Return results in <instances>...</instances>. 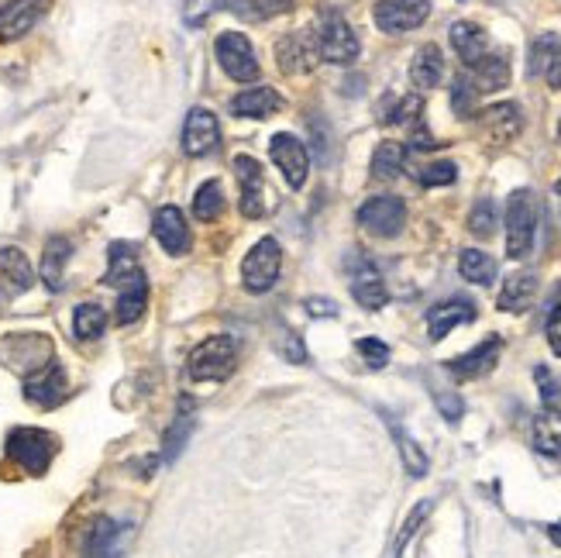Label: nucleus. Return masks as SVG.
I'll return each mask as SVG.
<instances>
[{
    "label": "nucleus",
    "mask_w": 561,
    "mask_h": 558,
    "mask_svg": "<svg viewBox=\"0 0 561 558\" xmlns=\"http://www.w3.org/2000/svg\"><path fill=\"white\" fill-rule=\"evenodd\" d=\"M235 366H238V341L231 335L204 338L190 352V362H186V369H190V376L197 383H221V379H228L235 372Z\"/></svg>",
    "instance_id": "obj_1"
},
{
    "label": "nucleus",
    "mask_w": 561,
    "mask_h": 558,
    "mask_svg": "<svg viewBox=\"0 0 561 558\" xmlns=\"http://www.w3.org/2000/svg\"><path fill=\"white\" fill-rule=\"evenodd\" d=\"M314 45H317V56L324 62H331V66H352L358 59V52H362L355 28L348 25L341 11H324L321 18H317Z\"/></svg>",
    "instance_id": "obj_2"
},
{
    "label": "nucleus",
    "mask_w": 561,
    "mask_h": 558,
    "mask_svg": "<svg viewBox=\"0 0 561 558\" xmlns=\"http://www.w3.org/2000/svg\"><path fill=\"white\" fill-rule=\"evenodd\" d=\"M537 235V197L531 190H513L506 200V255L527 259Z\"/></svg>",
    "instance_id": "obj_3"
},
{
    "label": "nucleus",
    "mask_w": 561,
    "mask_h": 558,
    "mask_svg": "<svg viewBox=\"0 0 561 558\" xmlns=\"http://www.w3.org/2000/svg\"><path fill=\"white\" fill-rule=\"evenodd\" d=\"M7 455L31 476H45L56 455V434L42 428H14L7 434Z\"/></svg>",
    "instance_id": "obj_4"
},
{
    "label": "nucleus",
    "mask_w": 561,
    "mask_h": 558,
    "mask_svg": "<svg viewBox=\"0 0 561 558\" xmlns=\"http://www.w3.org/2000/svg\"><path fill=\"white\" fill-rule=\"evenodd\" d=\"M214 56H217V66L224 69V76H231L235 83L259 80V73H262L259 59H255V49H252V42H248V35H241V31H224V35H217Z\"/></svg>",
    "instance_id": "obj_5"
},
{
    "label": "nucleus",
    "mask_w": 561,
    "mask_h": 558,
    "mask_svg": "<svg viewBox=\"0 0 561 558\" xmlns=\"http://www.w3.org/2000/svg\"><path fill=\"white\" fill-rule=\"evenodd\" d=\"M279 269H283V248L276 238H262L241 262V283L248 293H269L279 279Z\"/></svg>",
    "instance_id": "obj_6"
},
{
    "label": "nucleus",
    "mask_w": 561,
    "mask_h": 558,
    "mask_svg": "<svg viewBox=\"0 0 561 558\" xmlns=\"http://www.w3.org/2000/svg\"><path fill=\"white\" fill-rule=\"evenodd\" d=\"M358 224L376 238H396L403 231V224H407V204L400 197H393V193L369 197L358 207Z\"/></svg>",
    "instance_id": "obj_7"
},
{
    "label": "nucleus",
    "mask_w": 561,
    "mask_h": 558,
    "mask_svg": "<svg viewBox=\"0 0 561 558\" xmlns=\"http://www.w3.org/2000/svg\"><path fill=\"white\" fill-rule=\"evenodd\" d=\"M427 14H431V0H376V7H372V21L386 35H403V31L420 28Z\"/></svg>",
    "instance_id": "obj_8"
},
{
    "label": "nucleus",
    "mask_w": 561,
    "mask_h": 558,
    "mask_svg": "<svg viewBox=\"0 0 561 558\" xmlns=\"http://www.w3.org/2000/svg\"><path fill=\"white\" fill-rule=\"evenodd\" d=\"M52 355V341L45 335H7L4 341H0V359L7 362L11 369H21L28 376V372L42 369L45 362Z\"/></svg>",
    "instance_id": "obj_9"
},
{
    "label": "nucleus",
    "mask_w": 561,
    "mask_h": 558,
    "mask_svg": "<svg viewBox=\"0 0 561 558\" xmlns=\"http://www.w3.org/2000/svg\"><path fill=\"white\" fill-rule=\"evenodd\" d=\"M231 169H235L238 176V207L245 217H262L266 214V173H262V166L252 159V155H235V162H231Z\"/></svg>",
    "instance_id": "obj_10"
},
{
    "label": "nucleus",
    "mask_w": 561,
    "mask_h": 558,
    "mask_svg": "<svg viewBox=\"0 0 561 558\" xmlns=\"http://www.w3.org/2000/svg\"><path fill=\"white\" fill-rule=\"evenodd\" d=\"M66 393H69L66 369H62L59 362H45L42 369H35L25 376V400L42 410L59 407V403L66 400Z\"/></svg>",
    "instance_id": "obj_11"
},
{
    "label": "nucleus",
    "mask_w": 561,
    "mask_h": 558,
    "mask_svg": "<svg viewBox=\"0 0 561 558\" xmlns=\"http://www.w3.org/2000/svg\"><path fill=\"white\" fill-rule=\"evenodd\" d=\"M269 155H272V162L279 166V173H283V180L290 183L293 190H300V186L307 183L310 152L296 135H286V131H283V135H276L269 142Z\"/></svg>",
    "instance_id": "obj_12"
},
{
    "label": "nucleus",
    "mask_w": 561,
    "mask_h": 558,
    "mask_svg": "<svg viewBox=\"0 0 561 558\" xmlns=\"http://www.w3.org/2000/svg\"><path fill=\"white\" fill-rule=\"evenodd\" d=\"M221 145V124H217V114L207 111V107H193L183 121V152L190 159H200V155H210Z\"/></svg>",
    "instance_id": "obj_13"
},
{
    "label": "nucleus",
    "mask_w": 561,
    "mask_h": 558,
    "mask_svg": "<svg viewBox=\"0 0 561 558\" xmlns=\"http://www.w3.org/2000/svg\"><path fill=\"white\" fill-rule=\"evenodd\" d=\"M52 0H7L0 4V42H18L42 21Z\"/></svg>",
    "instance_id": "obj_14"
},
{
    "label": "nucleus",
    "mask_w": 561,
    "mask_h": 558,
    "mask_svg": "<svg viewBox=\"0 0 561 558\" xmlns=\"http://www.w3.org/2000/svg\"><path fill=\"white\" fill-rule=\"evenodd\" d=\"M131 541V524H118L114 517H97L83 545V558H121Z\"/></svg>",
    "instance_id": "obj_15"
},
{
    "label": "nucleus",
    "mask_w": 561,
    "mask_h": 558,
    "mask_svg": "<svg viewBox=\"0 0 561 558\" xmlns=\"http://www.w3.org/2000/svg\"><path fill=\"white\" fill-rule=\"evenodd\" d=\"M152 231H155V242L162 245V252L169 255H186L193 245V235H190V224H186V217L179 207L166 204L155 211V221H152Z\"/></svg>",
    "instance_id": "obj_16"
},
{
    "label": "nucleus",
    "mask_w": 561,
    "mask_h": 558,
    "mask_svg": "<svg viewBox=\"0 0 561 558\" xmlns=\"http://www.w3.org/2000/svg\"><path fill=\"white\" fill-rule=\"evenodd\" d=\"M276 59L286 76H300V73H310L321 56H317L314 38L303 35V31H290V35H283L276 42Z\"/></svg>",
    "instance_id": "obj_17"
},
{
    "label": "nucleus",
    "mask_w": 561,
    "mask_h": 558,
    "mask_svg": "<svg viewBox=\"0 0 561 558\" xmlns=\"http://www.w3.org/2000/svg\"><path fill=\"white\" fill-rule=\"evenodd\" d=\"M479 128L489 142L506 145L520 135V128H524V114H520L517 104H493V107H486V111H479Z\"/></svg>",
    "instance_id": "obj_18"
},
{
    "label": "nucleus",
    "mask_w": 561,
    "mask_h": 558,
    "mask_svg": "<svg viewBox=\"0 0 561 558\" xmlns=\"http://www.w3.org/2000/svg\"><path fill=\"white\" fill-rule=\"evenodd\" d=\"M500 352H503V341L500 338H486V341H479L472 352L451 359L448 372H451V376H458V379H479V376H486V372L496 366Z\"/></svg>",
    "instance_id": "obj_19"
},
{
    "label": "nucleus",
    "mask_w": 561,
    "mask_h": 558,
    "mask_svg": "<svg viewBox=\"0 0 561 558\" xmlns=\"http://www.w3.org/2000/svg\"><path fill=\"white\" fill-rule=\"evenodd\" d=\"M352 297H355L365 310L386 307V300H389L386 279L379 276V269L372 266L369 259H358V266H355V273H352Z\"/></svg>",
    "instance_id": "obj_20"
},
{
    "label": "nucleus",
    "mask_w": 561,
    "mask_h": 558,
    "mask_svg": "<svg viewBox=\"0 0 561 558\" xmlns=\"http://www.w3.org/2000/svg\"><path fill=\"white\" fill-rule=\"evenodd\" d=\"M469 321H475V304H472V300H448V304L431 307V314H427V331H431L434 341H441L451 328H458V324H469Z\"/></svg>",
    "instance_id": "obj_21"
},
{
    "label": "nucleus",
    "mask_w": 561,
    "mask_h": 558,
    "mask_svg": "<svg viewBox=\"0 0 561 558\" xmlns=\"http://www.w3.org/2000/svg\"><path fill=\"white\" fill-rule=\"evenodd\" d=\"M279 107H283V97L272 87H252V90H241L238 97H231V111L238 118H272Z\"/></svg>",
    "instance_id": "obj_22"
},
{
    "label": "nucleus",
    "mask_w": 561,
    "mask_h": 558,
    "mask_svg": "<svg viewBox=\"0 0 561 558\" xmlns=\"http://www.w3.org/2000/svg\"><path fill=\"white\" fill-rule=\"evenodd\" d=\"M69 255H73V245H69V238L52 235L49 242H45V252H42V283L49 286L52 293H59L62 283H66V262H69Z\"/></svg>",
    "instance_id": "obj_23"
},
{
    "label": "nucleus",
    "mask_w": 561,
    "mask_h": 558,
    "mask_svg": "<svg viewBox=\"0 0 561 558\" xmlns=\"http://www.w3.org/2000/svg\"><path fill=\"white\" fill-rule=\"evenodd\" d=\"M451 45H455L458 59H462L469 69L489 52L486 31H482L479 25H472V21H455V25H451Z\"/></svg>",
    "instance_id": "obj_24"
},
{
    "label": "nucleus",
    "mask_w": 561,
    "mask_h": 558,
    "mask_svg": "<svg viewBox=\"0 0 561 558\" xmlns=\"http://www.w3.org/2000/svg\"><path fill=\"white\" fill-rule=\"evenodd\" d=\"M444 76V56L441 49L434 42L420 45L414 52V62H410V80H414V87L420 90H434L441 83Z\"/></svg>",
    "instance_id": "obj_25"
},
{
    "label": "nucleus",
    "mask_w": 561,
    "mask_h": 558,
    "mask_svg": "<svg viewBox=\"0 0 561 558\" xmlns=\"http://www.w3.org/2000/svg\"><path fill=\"white\" fill-rule=\"evenodd\" d=\"M145 307H148V279H145V273H138L135 279H128V283L121 286L114 321H118L121 328H128V324H135L138 317L145 314Z\"/></svg>",
    "instance_id": "obj_26"
},
{
    "label": "nucleus",
    "mask_w": 561,
    "mask_h": 558,
    "mask_svg": "<svg viewBox=\"0 0 561 558\" xmlns=\"http://www.w3.org/2000/svg\"><path fill=\"white\" fill-rule=\"evenodd\" d=\"M537 297V276L534 273H513L500 290V310L506 314H524Z\"/></svg>",
    "instance_id": "obj_27"
},
{
    "label": "nucleus",
    "mask_w": 561,
    "mask_h": 558,
    "mask_svg": "<svg viewBox=\"0 0 561 558\" xmlns=\"http://www.w3.org/2000/svg\"><path fill=\"white\" fill-rule=\"evenodd\" d=\"M469 80L472 87L479 93H493V90H503L506 83H510V62H506L503 56H482L475 66L469 69Z\"/></svg>",
    "instance_id": "obj_28"
},
{
    "label": "nucleus",
    "mask_w": 561,
    "mask_h": 558,
    "mask_svg": "<svg viewBox=\"0 0 561 558\" xmlns=\"http://www.w3.org/2000/svg\"><path fill=\"white\" fill-rule=\"evenodd\" d=\"M0 273L7 276V283H11L18 293H25V290L35 286V269H31L28 255L21 252V248H14V245L0 248Z\"/></svg>",
    "instance_id": "obj_29"
},
{
    "label": "nucleus",
    "mask_w": 561,
    "mask_h": 558,
    "mask_svg": "<svg viewBox=\"0 0 561 558\" xmlns=\"http://www.w3.org/2000/svg\"><path fill=\"white\" fill-rule=\"evenodd\" d=\"M142 273V262H138V248L128 242H114L111 245V266H107L104 283L111 286H124L128 279H135Z\"/></svg>",
    "instance_id": "obj_30"
},
{
    "label": "nucleus",
    "mask_w": 561,
    "mask_h": 558,
    "mask_svg": "<svg viewBox=\"0 0 561 558\" xmlns=\"http://www.w3.org/2000/svg\"><path fill=\"white\" fill-rule=\"evenodd\" d=\"M386 421H389V431H393V438H396V448H400L403 469H407L414 479H424V476H427V469H431V459H427V452L417 445L414 438H410L407 431L400 428V424L393 421V417H386Z\"/></svg>",
    "instance_id": "obj_31"
},
{
    "label": "nucleus",
    "mask_w": 561,
    "mask_h": 558,
    "mask_svg": "<svg viewBox=\"0 0 561 558\" xmlns=\"http://www.w3.org/2000/svg\"><path fill=\"white\" fill-rule=\"evenodd\" d=\"M534 448L541 455H561V414L551 403L534 417Z\"/></svg>",
    "instance_id": "obj_32"
},
{
    "label": "nucleus",
    "mask_w": 561,
    "mask_h": 558,
    "mask_svg": "<svg viewBox=\"0 0 561 558\" xmlns=\"http://www.w3.org/2000/svg\"><path fill=\"white\" fill-rule=\"evenodd\" d=\"M458 273L469 279V283L489 286V283H496V259L479 252V248H465V252L458 255Z\"/></svg>",
    "instance_id": "obj_33"
},
{
    "label": "nucleus",
    "mask_w": 561,
    "mask_h": 558,
    "mask_svg": "<svg viewBox=\"0 0 561 558\" xmlns=\"http://www.w3.org/2000/svg\"><path fill=\"white\" fill-rule=\"evenodd\" d=\"M107 328V314L100 304H80L73 310V335L80 341H93L100 338Z\"/></svg>",
    "instance_id": "obj_34"
},
{
    "label": "nucleus",
    "mask_w": 561,
    "mask_h": 558,
    "mask_svg": "<svg viewBox=\"0 0 561 558\" xmlns=\"http://www.w3.org/2000/svg\"><path fill=\"white\" fill-rule=\"evenodd\" d=\"M403 145L400 142H383L376 149V155H372V176L376 180H396L403 169Z\"/></svg>",
    "instance_id": "obj_35"
},
{
    "label": "nucleus",
    "mask_w": 561,
    "mask_h": 558,
    "mask_svg": "<svg viewBox=\"0 0 561 558\" xmlns=\"http://www.w3.org/2000/svg\"><path fill=\"white\" fill-rule=\"evenodd\" d=\"M193 214H197V221H217V217L224 214V190L217 180L204 183L197 190V197H193Z\"/></svg>",
    "instance_id": "obj_36"
},
{
    "label": "nucleus",
    "mask_w": 561,
    "mask_h": 558,
    "mask_svg": "<svg viewBox=\"0 0 561 558\" xmlns=\"http://www.w3.org/2000/svg\"><path fill=\"white\" fill-rule=\"evenodd\" d=\"M434 510V500H420L414 510H410V517H407V524H403V531L396 534V545H393V558H400L403 555V548L410 545V538L420 531V524L427 521V514Z\"/></svg>",
    "instance_id": "obj_37"
},
{
    "label": "nucleus",
    "mask_w": 561,
    "mask_h": 558,
    "mask_svg": "<svg viewBox=\"0 0 561 558\" xmlns=\"http://www.w3.org/2000/svg\"><path fill=\"white\" fill-rule=\"evenodd\" d=\"M469 231L479 238H489L496 231V204L489 197H479L469 214Z\"/></svg>",
    "instance_id": "obj_38"
},
{
    "label": "nucleus",
    "mask_w": 561,
    "mask_h": 558,
    "mask_svg": "<svg viewBox=\"0 0 561 558\" xmlns=\"http://www.w3.org/2000/svg\"><path fill=\"white\" fill-rule=\"evenodd\" d=\"M475 97H479V90L472 87L469 76H458L455 90H451V107H455L458 118H469V114L475 111Z\"/></svg>",
    "instance_id": "obj_39"
},
{
    "label": "nucleus",
    "mask_w": 561,
    "mask_h": 558,
    "mask_svg": "<svg viewBox=\"0 0 561 558\" xmlns=\"http://www.w3.org/2000/svg\"><path fill=\"white\" fill-rule=\"evenodd\" d=\"M420 97H400V100H389V107L383 104V121L386 124H403V121H414L420 114Z\"/></svg>",
    "instance_id": "obj_40"
},
{
    "label": "nucleus",
    "mask_w": 561,
    "mask_h": 558,
    "mask_svg": "<svg viewBox=\"0 0 561 558\" xmlns=\"http://www.w3.org/2000/svg\"><path fill=\"white\" fill-rule=\"evenodd\" d=\"M417 180L424 186H448L458 180V166L455 162H431L417 173Z\"/></svg>",
    "instance_id": "obj_41"
},
{
    "label": "nucleus",
    "mask_w": 561,
    "mask_h": 558,
    "mask_svg": "<svg viewBox=\"0 0 561 558\" xmlns=\"http://www.w3.org/2000/svg\"><path fill=\"white\" fill-rule=\"evenodd\" d=\"M355 348H358V355H362L365 366H369V369H386V366H389V345H386V341H379V338H362Z\"/></svg>",
    "instance_id": "obj_42"
},
{
    "label": "nucleus",
    "mask_w": 561,
    "mask_h": 558,
    "mask_svg": "<svg viewBox=\"0 0 561 558\" xmlns=\"http://www.w3.org/2000/svg\"><path fill=\"white\" fill-rule=\"evenodd\" d=\"M190 428H193V417L183 414V407H179L176 424H173V428H169V434H166V459H176V452L183 448V441H186V434H190Z\"/></svg>",
    "instance_id": "obj_43"
},
{
    "label": "nucleus",
    "mask_w": 561,
    "mask_h": 558,
    "mask_svg": "<svg viewBox=\"0 0 561 558\" xmlns=\"http://www.w3.org/2000/svg\"><path fill=\"white\" fill-rule=\"evenodd\" d=\"M434 400H438V410H441V417L448 424H458L462 421V414H465V403L458 393H451V390H438L434 393Z\"/></svg>",
    "instance_id": "obj_44"
},
{
    "label": "nucleus",
    "mask_w": 561,
    "mask_h": 558,
    "mask_svg": "<svg viewBox=\"0 0 561 558\" xmlns=\"http://www.w3.org/2000/svg\"><path fill=\"white\" fill-rule=\"evenodd\" d=\"M217 7L228 14H238L241 21H259V11H255V0H217Z\"/></svg>",
    "instance_id": "obj_45"
},
{
    "label": "nucleus",
    "mask_w": 561,
    "mask_h": 558,
    "mask_svg": "<svg viewBox=\"0 0 561 558\" xmlns=\"http://www.w3.org/2000/svg\"><path fill=\"white\" fill-rule=\"evenodd\" d=\"M555 45H561L555 35H544L541 42H534V52H531V73H534V76L544 69V59L551 56V49H555Z\"/></svg>",
    "instance_id": "obj_46"
},
{
    "label": "nucleus",
    "mask_w": 561,
    "mask_h": 558,
    "mask_svg": "<svg viewBox=\"0 0 561 558\" xmlns=\"http://www.w3.org/2000/svg\"><path fill=\"white\" fill-rule=\"evenodd\" d=\"M544 80H548V87L551 90H561V45H555V49H551V56L544 59Z\"/></svg>",
    "instance_id": "obj_47"
},
{
    "label": "nucleus",
    "mask_w": 561,
    "mask_h": 558,
    "mask_svg": "<svg viewBox=\"0 0 561 558\" xmlns=\"http://www.w3.org/2000/svg\"><path fill=\"white\" fill-rule=\"evenodd\" d=\"M255 11H259V21L279 18V14L293 11V0H255Z\"/></svg>",
    "instance_id": "obj_48"
},
{
    "label": "nucleus",
    "mask_w": 561,
    "mask_h": 558,
    "mask_svg": "<svg viewBox=\"0 0 561 558\" xmlns=\"http://www.w3.org/2000/svg\"><path fill=\"white\" fill-rule=\"evenodd\" d=\"M548 345L561 359V304L551 307V314H548Z\"/></svg>",
    "instance_id": "obj_49"
},
{
    "label": "nucleus",
    "mask_w": 561,
    "mask_h": 558,
    "mask_svg": "<svg viewBox=\"0 0 561 558\" xmlns=\"http://www.w3.org/2000/svg\"><path fill=\"white\" fill-rule=\"evenodd\" d=\"M279 352H283L290 362H300V366L307 362V348H303V341L296 338V335H286V341H283V348H279Z\"/></svg>",
    "instance_id": "obj_50"
},
{
    "label": "nucleus",
    "mask_w": 561,
    "mask_h": 558,
    "mask_svg": "<svg viewBox=\"0 0 561 558\" xmlns=\"http://www.w3.org/2000/svg\"><path fill=\"white\" fill-rule=\"evenodd\" d=\"M534 376H537V383H541V397H544V403H551V400L558 397V390H555V379L548 376V369H537Z\"/></svg>",
    "instance_id": "obj_51"
},
{
    "label": "nucleus",
    "mask_w": 561,
    "mask_h": 558,
    "mask_svg": "<svg viewBox=\"0 0 561 558\" xmlns=\"http://www.w3.org/2000/svg\"><path fill=\"white\" fill-rule=\"evenodd\" d=\"M307 310H310V314H314V317H334V314H338V307H334V300H317V297H310L307 300Z\"/></svg>",
    "instance_id": "obj_52"
},
{
    "label": "nucleus",
    "mask_w": 561,
    "mask_h": 558,
    "mask_svg": "<svg viewBox=\"0 0 561 558\" xmlns=\"http://www.w3.org/2000/svg\"><path fill=\"white\" fill-rule=\"evenodd\" d=\"M410 145H414V149H434V145H438V142H434V138L427 135V128H424V124H417V131H414V142H410Z\"/></svg>",
    "instance_id": "obj_53"
},
{
    "label": "nucleus",
    "mask_w": 561,
    "mask_h": 558,
    "mask_svg": "<svg viewBox=\"0 0 561 558\" xmlns=\"http://www.w3.org/2000/svg\"><path fill=\"white\" fill-rule=\"evenodd\" d=\"M548 538L561 548V524H551V527H548Z\"/></svg>",
    "instance_id": "obj_54"
},
{
    "label": "nucleus",
    "mask_w": 561,
    "mask_h": 558,
    "mask_svg": "<svg viewBox=\"0 0 561 558\" xmlns=\"http://www.w3.org/2000/svg\"><path fill=\"white\" fill-rule=\"evenodd\" d=\"M558 142H561V121H558Z\"/></svg>",
    "instance_id": "obj_55"
},
{
    "label": "nucleus",
    "mask_w": 561,
    "mask_h": 558,
    "mask_svg": "<svg viewBox=\"0 0 561 558\" xmlns=\"http://www.w3.org/2000/svg\"><path fill=\"white\" fill-rule=\"evenodd\" d=\"M555 190H558V197H561V180H558V186H555Z\"/></svg>",
    "instance_id": "obj_56"
}]
</instances>
